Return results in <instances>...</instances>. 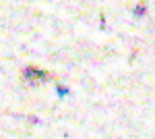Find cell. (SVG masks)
Masks as SVG:
<instances>
[{
	"label": "cell",
	"mask_w": 155,
	"mask_h": 139,
	"mask_svg": "<svg viewBox=\"0 0 155 139\" xmlns=\"http://www.w3.org/2000/svg\"><path fill=\"white\" fill-rule=\"evenodd\" d=\"M23 77L27 79L29 83H41V81H46V79H50V73L48 71H41V69H37V67H27V69L23 71Z\"/></svg>",
	"instance_id": "1"
},
{
	"label": "cell",
	"mask_w": 155,
	"mask_h": 139,
	"mask_svg": "<svg viewBox=\"0 0 155 139\" xmlns=\"http://www.w3.org/2000/svg\"><path fill=\"white\" fill-rule=\"evenodd\" d=\"M134 12H137L139 17H143V15H145V4H139V6L134 9Z\"/></svg>",
	"instance_id": "3"
},
{
	"label": "cell",
	"mask_w": 155,
	"mask_h": 139,
	"mask_svg": "<svg viewBox=\"0 0 155 139\" xmlns=\"http://www.w3.org/2000/svg\"><path fill=\"white\" fill-rule=\"evenodd\" d=\"M56 92H58V98H64V96H68V89H66L64 85H58V89H56Z\"/></svg>",
	"instance_id": "2"
}]
</instances>
